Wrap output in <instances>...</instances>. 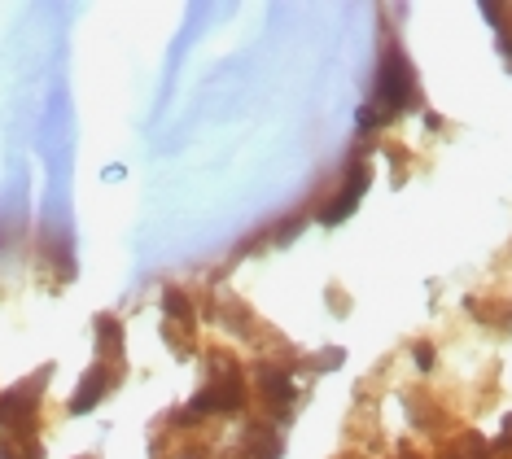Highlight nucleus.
<instances>
[{
  "mask_svg": "<svg viewBox=\"0 0 512 459\" xmlns=\"http://www.w3.org/2000/svg\"><path fill=\"white\" fill-rule=\"evenodd\" d=\"M372 110L381 114L386 123H399L407 110L421 105V84H416V66L407 49L399 40H386L377 53V66H372V88H368V101Z\"/></svg>",
  "mask_w": 512,
  "mask_h": 459,
  "instance_id": "f257e3e1",
  "label": "nucleus"
},
{
  "mask_svg": "<svg viewBox=\"0 0 512 459\" xmlns=\"http://www.w3.org/2000/svg\"><path fill=\"white\" fill-rule=\"evenodd\" d=\"M250 390L259 394V403L272 411V416H263L267 425L285 429L289 420H294V407H298V363H281V359H259L250 368Z\"/></svg>",
  "mask_w": 512,
  "mask_h": 459,
  "instance_id": "f03ea898",
  "label": "nucleus"
},
{
  "mask_svg": "<svg viewBox=\"0 0 512 459\" xmlns=\"http://www.w3.org/2000/svg\"><path fill=\"white\" fill-rule=\"evenodd\" d=\"M211 407V420H246L250 411V372L228 355H211V381L197 390Z\"/></svg>",
  "mask_w": 512,
  "mask_h": 459,
  "instance_id": "7ed1b4c3",
  "label": "nucleus"
},
{
  "mask_svg": "<svg viewBox=\"0 0 512 459\" xmlns=\"http://www.w3.org/2000/svg\"><path fill=\"white\" fill-rule=\"evenodd\" d=\"M49 376H53V363H44V368H36L27 381L0 390V433H9V438H36L40 433V398L49 390Z\"/></svg>",
  "mask_w": 512,
  "mask_h": 459,
  "instance_id": "20e7f679",
  "label": "nucleus"
},
{
  "mask_svg": "<svg viewBox=\"0 0 512 459\" xmlns=\"http://www.w3.org/2000/svg\"><path fill=\"white\" fill-rule=\"evenodd\" d=\"M368 188H372V162L368 158H351V162H346L342 184H337L333 193L320 202V210H316L320 228H337V223L351 219L359 210V202L368 197Z\"/></svg>",
  "mask_w": 512,
  "mask_h": 459,
  "instance_id": "39448f33",
  "label": "nucleus"
},
{
  "mask_svg": "<svg viewBox=\"0 0 512 459\" xmlns=\"http://www.w3.org/2000/svg\"><path fill=\"white\" fill-rule=\"evenodd\" d=\"M202 18H206V9L202 5H189L184 9V27L180 35L171 40V53H167V70H162V84H158V101H154V123L167 114V105H171V92H176V79H180V70H184V57H189L193 49V40L202 35Z\"/></svg>",
  "mask_w": 512,
  "mask_h": 459,
  "instance_id": "423d86ee",
  "label": "nucleus"
},
{
  "mask_svg": "<svg viewBox=\"0 0 512 459\" xmlns=\"http://www.w3.org/2000/svg\"><path fill=\"white\" fill-rule=\"evenodd\" d=\"M114 385H119V368H114V363H101V359L88 363L75 394H71V403H66V416H88V411H97L110 398Z\"/></svg>",
  "mask_w": 512,
  "mask_h": 459,
  "instance_id": "0eeeda50",
  "label": "nucleus"
},
{
  "mask_svg": "<svg viewBox=\"0 0 512 459\" xmlns=\"http://www.w3.org/2000/svg\"><path fill=\"white\" fill-rule=\"evenodd\" d=\"M281 455H285L281 429L267 425V420H241V433L232 442L228 459H281Z\"/></svg>",
  "mask_w": 512,
  "mask_h": 459,
  "instance_id": "6e6552de",
  "label": "nucleus"
},
{
  "mask_svg": "<svg viewBox=\"0 0 512 459\" xmlns=\"http://www.w3.org/2000/svg\"><path fill=\"white\" fill-rule=\"evenodd\" d=\"M158 302H162V324L184 328V333H193V328H197V302L180 285H167Z\"/></svg>",
  "mask_w": 512,
  "mask_h": 459,
  "instance_id": "1a4fd4ad",
  "label": "nucleus"
},
{
  "mask_svg": "<svg viewBox=\"0 0 512 459\" xmlns=\"http://www.w3.org/2000/svg\"><path fill=\"white\" fill-rule=\"evenodd\" d=\"M92 337H97V359L101 363H114L119 368V359H123V324L114 320V315H97L92 320Z\"/></svg>",
  "mask_w": 512,
  "mask_h": 459,
  "instance_id": "9d476101",
  "label": "nucleus"
},
{
  "mask_svg": "<svg viewBox=\"0 0 512 459\" xmlns=\"http://www.w3.org/2000/svg\"><path fill=\"white\" fill-rule=\"evenodd\" d=\"M215 315H219V324H224V328H228V333L237 337V341H250L254 333H259V324H254V315H250V311H246V306H241L237 298H232V302L224 298V302H219V311H215Z\"/></svg>",
  "mask_w": 512,
  "mask_h": 459,
  "instance_id": "9b49d317",
  "label": "nucleus"
},
{
  "mask_svg": "<svg viewBox=\"0 0 512 459\" xmlns=\"http://www.w3.org/2000/svg\"><path fill=\"white\" fill-rule=\"evenodd\" d=\"M342 363H346V350L329 346V350H320V355L302 359V363H298V372H307V376H329V372L342 368Z\"/></svg>",
  "mask_w": 512,
  "mask_h": 459,
  "instance_id": "f8f14e48",
  "label": "nucleus"
},
{
  "mask_svg": "<svg viewBox=\"0 0 512 459\" xmlns=\"http://www.w3.org/2000/svg\"><path fill=\"white\" fill-rule=\"evenodd\" d=\"M0 459H40V438H9V433H0Z\"/></svg>",
  "mask_w": 512,
  "mask_h": 459,
  "instance_id": "ddd939ff",
  "label": "nucleus"
},
{
  "mask_svg": "<svg viewBox=\"0 0 512 459\" xmlns=\"http://www.w3.org/2000/svg\"><path fill=\"white\" fill-rule=\"evenodd\" d=\"M302 228H307V210H294V215H289V219H281V223H276L272 232H263V237L272 241V245H289V241H294Z\"/></svg>",
  "mask_w": 512,
  "mask_h": 459,
  "instance_id": "4468645a",
  "label": "nucleus"
},
{
  "mask_svg": "<svg viewBox=\"0 0 512 459\" xmlns=\"http://www.w3.org/2000/svg\"><path fill=\"white\" fill-rule=\"evenodd\" d=\"M412 363H416V372H434V363H438L434 341H412Z\"/></svg>",
  "mask_w": 512,
  "mask_h": 459,
  "instance_id": "2eb2a0df",
  "label": "nucleus"
},
{
  "mask_svg": "<svg viewBox=\"0 0 512 459\" xmlns=\"http://www.w3.org/2000/svg\"><path fill=\"white\" fill-rule=\"evenodd\" d=\"M171 459H211V451H206V446H197V442H189V446H180Z\"/></svg>",
  "mask_w": 512,
  "mask_h": 459,
  "instance_id": "dca6fc26",
  "label": "nucleus"
},
{
  "mask_svg": "<svg viewBox=\"0 0 512 459\" xmlns=\"http://www.w3.org/2000/svg\"><path fill=\"white\" fill-rule=\"evenodd\" d=\"M123 175H127V167H123V162H110V167L101 171V180H106V184H119Z\"/></svg>",
  "mask_w": 512,
  "mask_h": 459,
  "instance_id": "f3484780",
  "label": "nucleus"
},
{
  "mask_svg": "<svg viewBox=\"0 0 512 459\" xmlns=\"http://www.w3.org/2000/svg\"><path fill=\"white\" fill-rule=\"evenodd\" d=\"M394 459H421V455H416V451H399V455H394Z\"/></svg>",
  "mask_w": 512,
  "mask_h": 459,
  "instance_id": "a211bd4d",
  "label": "nucleus"
},
{
  "mask_svg": "<svg viewBox=\"0 0 512 459\" xmlns=\"http://www.w3.org/2000/svg\"><path fill=\"white\" fill-rule=\"evenodd\" d=\"M342 459H355V455H342Z\"/></svg>",
  "mask_w": 512,
  "mask_h": 459,
  "instance_id": "6ab92c4d",
  "label": "nucleus"
}]
</instances>
